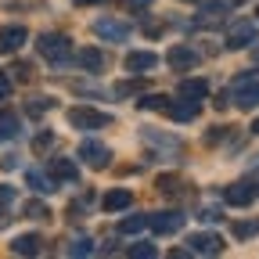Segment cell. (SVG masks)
<instances>
[{"mask_svg":"<svg viewBox=\"0 0 259 259\" xmlns=\"http://www.w3.org/2000/svg\"><path fill=\"white\" fill-rule=\"evenodd\" d=\"M36 51H40V58H47V65H54V69L72 65V40L65 36V32H44L36 40Z\"/></svg>","mask_w":259,"mask_h":259,"instance_id":"cell-1","label":"cell"},{"mask_svg":"<svg viewBox=\"0 0 259 259\" xmlns=\"http://www.w3.org/2000/svg\"><path fill=\"white\" fill-rule=\"evenodd\" d=\"M231 101H234L241 112H252V108L259 105V76H255V72L234 76V83H231Z\"/></svg>","mask_w":259,"mask_h":259,"instance_id":"cell-2","label":"cell"},{"mask_svg":"<svg viewBox=\"0 0 259 259\" xmlns=\"http://www.w3.org/2000/svg\"><path fill=\"white\" fill-rule=\"evenodd\" d=\"M227 47L231 51H245V47H255L259 44V25L252 22V18H238V22H231L227 25Z\"/></svg>","mask_w":259,"mask_h":259,"instance_id":"cell-3","label":"cell"},{"mask_svg":"<svg viewBox=\"0 0 259 259\" xmlns=\"http://www.w3.org/2000/svg\"><path fill=\"white\" fill-rule=\"evenodd\" d=\"M69 122H72L76 130H105V126H112L115 119H112L108 112L90 108V105H76V108H69Z\"/></svg>","mask_w":259,"mask_h":259,"instance_id":"cell-4","label":"cell"},{"mask_svg":"<svg viewBox=\"0 0 259 259\" xmlns=\"http://www.w3.org/2000/svg\"><path fill=\"white\" fill-rule=\"evenodd\" d=\"M76 158L83 162V166H90V169H105L108 162H112V151H108L101 141L87 137V141H79V148H76Z\"/></svg>","mask_w":259,"mask_h":259,"instance_id":"cell-5","label":"cell"},{"mask_svg":"<svg viewBox=\"0 0 259 259\" xmlns=\"http://www.w3.org/2000/svg\"><path fill=\"white\" fill-rule=\"evenodd\" d=\"M166 65L173 72H191V69H198V65H202V54L194 47H187V44H177V47L166 51Z\"/></svg>","mask_w":259,"mask_h":259,"instance_id":"cell-6","label":"cell"},{"mask_svg":"<svg viewBox=\"0 0 259 259\" xmlns=\"http://www.w3.org/2000/svg\"><path fill=\"white\" fill-rule=\"evenodd\" d=\"M231 0H198V15H194V22L198 25H220L227 22V15H231Z\"/></svg>","mask_w":259,"mask_h":259,"instance_id":"cell-7","label":"cell"},{"mask_svg":"<svg viewBox=\"0 0 259 259\" xmlns=\"http://www.w3.org/2000/svg\"><path fill=\"white\" fill-rule=\"evenodd\" d=\"M90 29H94V36H101L105 44H126L130 40V25H122L115 18H97Z\"/></svg>","mask_w":259,"mask_h":259,"instance_id":"cell-8","label":"cell"},{"mask_svg":"<svg viewBox=\"0 0 259 259\" xmlns=\"http://www.w3.org/2000/svg\"><path fill=\"white\" fill-rule=\"evenodd\" d=\"M187 245H191V252H194V255H220V252L227 248V241H223L220 234H212V231H198V234H191V238H187Z\"/></svg>","mask_w":259,"mask_h":259,"instance_id":"cell-9","label":"cell"},{"mask_svg":"<svg viewBox=\"0 0 259 259\" xmlns=\"http://www.w3.org/2000/svg\"><path fill=\"white\" fill-rule=\"evenodd\" d=\"M255 198H259V191H255L248 180H238V184H231V187H223V202L234 205V209H245V205H252Z\"/></svg>","mask_w":259,"mask_h":259,"instance_id":"cell-10","label":"cell"},{"mask_svg":"<svg viewBox=\"0 0 259 259\" xmlns=\"http://www.w3.org/2000/svg\"><path fill=\"white\" fill-rule=\"evenodd\" d=\"M148 227H151L155 234H177L180 227H184V212H177V209L151 212V216H148Z\"/></svg>","mask_w":259,"mask_h":259,"instance_id":"cell-11","label":"cell"},{"mask_svg":"<svg viewBox=\"0 0 259 259\" xmlns=\"http://www.w3.org/2000/svg\"><path fill=\"white\" fill-rule=\"evenodd\" d=\"M72 65H79L83 72H105L108 58H105V51H97V47H83V51L72 54Z\"/></svg>","mask_w":259,"mask_h":259,"instance_id":"cell-12","label":"cell"},{"mask_svg":"<svg viewBox=\"0 0 259 259\" xmlns=\"http://www.w3.org/2000/svg\"><path fill=\"white\" fill-rule=\"evenodd\" d=\"M25 40H29L25 25H0V54H15Z\"/></svg>","mask_w":259,"mask_h":259,"instance_id":"cell-13","label":"cell"},{"mask_svg":"<svg viewBox=\"0 0 259 259\" xmlns=\"http://www.w3.org/2000/svg\"><path fill=\"white\" fill-rule=\"evenodd\" d=\"M47 169H51L61 184H79V166H76V158L58 155V158H51V162H47Z\"/></svg>","mask_w":259,"mask_h":259,"instance_id":"cell-14","label":"cell"},{"mask_svg":"<svg viewBox=\"0 0 259 259\" xmlns=\"http://www.w3.org/2000/svg\"><path fill=\"white\" fill-rule=\"evenodd\" d=\"M25 184L32 187V191H40V194H51V191H58V177L51 173V169H25Z\"/></svg>","mask_w":259,"mask_h":259,"instance_id":"cell-15","label":"cell"},{"mask_svg":"<svg viewBox=\"0 0 259 259\" xmlns=\"http://www.w3.org/2000/svg\"><path fill=\"white\" fill-rule=\"evenodd\" d=\"M198 112H202V101L180 97V101H173V105H169V112H166V115H173L177 122H194V119H198Z\"/></svg>","mask_w":259,"mask_h":259,"instance_id":"cell-16","label":"cell"},{"mask_svg":"<svg viewBox=\"0 0 259 259\" xmlns=\"http://www.w3.org/2000/svg\"><path fill=\"white\" fill-rule=\"evenodd\" d=\"M122 65H126V72H151L158 65V54H151V51H130Z\"/></svg>","mask_w":259,"mask_h":259,"instance_id":"cell-17","label":"cell"},{"mask_svg":"<svg viewBox=\"0 0 259 259\" xmlns=\"http://www.w3.org/2000/svg\"><path fill=\"white\" fill-rule=\"evenodd\" d=\"M130 205H134V191H126V187H115V191H108L105 198H101V209L105 212H122Z\"/></svg>","mask_w":259,"mask_h":259,"instance_id":"cell-18","label":"cell"},{"mask_svg":"<svg viewBox=\"0 0 259 259\" xmlns=\"http://www.w3.org/2000/svg\"><path fill=\"white\" fill-rule=\"evenodd\" d=\"M22 134V119L11 108H0V141H15Z\"/></svg>","mask_w":259,"mask_h":259,"instance_id":"cell-19","label":"cell"},{"mask_svg":"<svg viewBox=\"0 0 259 259\" xmlns=\"http://www.w3.org/2000/svg\"><path fill=\"white\" fill-rule=\"evenodd\" d=\"M40 248H44V238L40 234H18L11 241V252L15 255H40Z\"/></svg>","mask_w":259,"mask_h":259,"instance_id":"cell-20","label":"cell"},{"mask_svg":"<svg viewBox=\"0 0 259 259\" xmlns=\"http://www.w3.org/2000/svg\"><path fill=\"white\" fill-rule=\"evenodd\" d=\"M177 94L180 97H191V101H205V97H209V83L205 79H180Z\"/></svg>","mask_w":259,"mask_h":259,"instance_id":"cell-21","label":"cell"},{"mask_svg":"<svg viewBox=\"0 0 259 259\" xmlns=\"http://www.w3.org/2000/svg\"><path fill=\"white\" fill-rule=\"evenodd\" d=\"M15 198H18V191L11 187V184H0V231H4V227H8V209L15 205Z\"/></svg>","mask_w":259,"mask_h":259,"instance_id":"cell-22","label":"cell"},{"mask_svg":"<svg viewBox=\"0 0 259 259\" xmlns=\"http://www.w3.org/2000/svg\"><path fill=\"white\" fill-rule=\"evenodd\" d=\"M137 105H141L144 112H169V105H173V101H169L166 94H148L144 101H137Z\"/></svg>","mask_w":259,"mask_h":259,"instance_id":"cell-23","label":"cell"},{"mask_svg":"<svg viewBox=\"0 0 259 259\" xmlns=\"http://www.w3.org/2000/svg\"><path fill=\"white\" fill-rule=\"evenodd\" d=\"M155 187H158L162 194H184L180 187H187V184H184L177 173H166V177H158V184H155Z\"/></svg>","mask_w":259,"mask_h":259,"instance_id":"cell-24","label":"cell"},{"mask_svg":"<svg viewBox=\"0 0 259 259\" xmlns=\"http://www.w3.org/2000/svg\"><path fill=\"white\" fill-rule=\"evenodd\" d=\"M22 212H25V220H51V209H47V202H25L22 205Z\"/></svg>","mask_w":259,"mask_h":259,"instance_id":"cell-25","label":"cell"},{"mask_svg":"<svg viewBox=\"0 0 259 259\" xmlns=\"http://www.w3.org/2000/svg\"><path fill=\"white\" fill-rule=\"evenodd\" d=\"M148 227V216H126V220H119V234H141Z\"/></svg>","mask_w":259,"mask_h":259,"instance_id":"cell-26","label":"cell"},{"mask_svg":"<svg viewBox=\"0 0 259 259\" xmlns=\"http://www.w3.org/2000/svg\"><path fill=\"white\" fill-rule=\"evenodd\" d=\"M8 76H11V83H29L32 79V65L29 61H15L8 69Z\"/></svg>","mask_w":259,"mask_h":259,"instance_id":"cell-27","label":"cell"},{"mask_svg":"<svg viewBox=\"0 0 259 259\" xmlns=\"http://www.w3.org/2000/svg\"><path fill=\"white\" fill-rule=\"evenodd\" d=\"M255 234H259V220H241V223H234V238H238V241L255 238Z\"/></svg>","mask_w":259,"mask_h":259,"instance_id":"cell-28","label":"cell"},{"mask_svg":"<svg viewBox=\"0 0 259 259\" xmlns=\"http://www.w3.org/2000/svg\"><path fill=\"white\" fill-rule=\"evenodd\" d=\"M130 255H134V259H155L158 248L151 241H134V245H130Z\"/></svg>","mask_w":259,"mask_h":259,"instance_id":"cell-29","label":"cell"},{"mask_svg":"<svg viewBox=\"0 0 259 259\" xmlns=\"http://www.w3.org/2000/svg\"><path fill=\"white\" fill-rule=\"evenodd\" d=\"M141 90H144L141 79H122V83H115V97H134V94H141Z\"/></svg>","mask_w":259,"mask_h":259,"instance_id":"cell-30","label":"cell"},{"mask_svg":"<svg viewBox=\"0 0 259 259\" xmlns=\"http://www.w3.org/2000/svg\"><path fill=\"white\" fill-rule=\"evenodd\" d=\"M69 255H90L94 252V241L90 238H76V241H69V248H65Z\"/></svg>","mask_w":259,"mask_h":259,"instance_id":"cell-31","label":"cell"},{"mask_svg":"<svg viewBox=\"0 0 259 259\" xmlns=\"http://www.w3.org/2000/svg\"><path fill=\"white\" fill-rule=\"evenodd\" d=\"M51 144H54V134H40L36 141H32V151H36V155H44Z\"/></svg>","mask_w":259,"mask_h":259,"instance_id":"cell-32","label":"cell"},{"mask_svg":"<svg viewBox=\"0 0 259 259\" xmlns=\"http://www.w3.org/2000/svg\"><path fill=\"white\" fill-rule=\"evenodd\" d=\"M227 130H231V126H216L212 134H205V144H209V148H212V144H220V141L227 137Z\"/></svg>","mask_w":259,"mask_h":259,"instance_id":"cell-33","label":"cell"},{"mask_svg":"<svg viewBox=\"0 0 259 259\" xmlns=\"http://www.w3.org/2000/svg\"><path fill=\"white\" fill-rule=\"evenodd\" d=\"M198 220H205V223H212V220H220V209H216V205H205V209L198 212Z\"/></svg>","mask_w":259,"mask_h":259,"instance_id":"cell-34","label":"cell"},{"mask_svg":"<svg viewBox=\"0 0 259 259\" xmlns=\"http://www.w3.org/2000/svg\"><path fill=\"white\" fill-rule=\"evenodd\" d=\"M8 94H11V76L4 72L0 76V101H8Z\"/></svg>","mask_w":259,"mask_h":259,"instance_id":"cell-35","label":"cell"},{"mask_svg":"<svg viewBox=\"0 0 259 259\" xmlns=\"http://www.w3.org/2000/svg\"><path fill=\"white\" fill-rule=\"evenodd\" d=\"M15 166H18L15 155H4V158H0V169H15Z\"/></svg>","mask_w":259,"mask_h":259,"instance_id":"cell-36","label":"cell"},{"mask_svg":"<svg viewBox=\"0 0 259 259\" xmlns=\"http://www.w3.org/2000/svg\"><path fill=\"white\" fill-rule=\"evenodd\" d=\"M148 4H151V0H130V8H134V11H144Z\"/></svg>","mask_w":259,"mask_h":259,"instance_id":"cell-37","label":"cell"},{"mask_svg":"<svg viewBox=\"0 0 259 259\" xmlns=\"http://www.w3.org/2000/svg\"><path fill=\"white\" fill-rule=\"evenodd\" d=\"M252 134H255V137H259V119H255V122H252Z\"/></svg>","mask_w":259,"mask_h":259,"instance_id":"cell-38","label":"cell"},{"mask_svg":"<svg viewBox=\"0 0 259 259\" xmlns=\"http://www.w3.org/2000/svg\"><path fill=\"white\" fill-rule=\"evenodd\" d=\"M76 4H101V0H76Z\"/></svg>","mask_w":259,"mask_h":259,"instance_id":"cell-39","label":"cell"},{"mask_svg":"<svg viewBox=\"0 0 259 259\" xmlns=\"http://www.w3.org/2000/svg\"><path fill=\"white\" fill-rule=\"evenodd\" d=\"M252 61H255V65H259V47H255V51H252Z\"/></svg>","mask_w":259,"mask_h":259,"instance_id":"cell-40","label":"cell"},{"mask_svg":"<svg viewBox=\"0 0 259 259\" xmlns=\"http://www.w3.org/2000/svg\"><path fill=\"white\" fill-rule=\"evenodd\" d=\"M231 4H248V0H231Z\"/></svg>","mask_w":259,"mask_h":259,"instance_id":"cell-41","label":"cell"},{"mask_svg":"<svg viewBox=\"0 0 259 259\" xmlns=\"http://www.w3.org/2000/svg\"><path fill=\"white\" fill-rule=\"evenodd\" d=\"M255 191H259V184H255Z\"/></svg>","mask_w":259,"mask_h":259,"instance_id":"cell-42","label":"cell"}]
</instances>
